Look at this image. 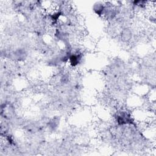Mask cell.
Returning a JSON list of instances; mask_svg holds the SVG:
<instances>
[{"label": "cell", "mask_w": 156, "mask_h": 156, "mask_svg": "<svg viewBox=\"0 0 156 156\" xmlns=\"http://www.w3.org/2000/svg\"><path fill=\"white\" fill-rule=\"evenodd\" d=\"M132 37V30L129 28H125L122 30L121 33V38L123 42L129 41Z\"/></svg>", "instance_id": "obj_1"}, {"label": "cell", "mask_w": 156, "mask_h": 156, "mask_svg": "<svg viewBox=\"0 0 156 156\" xmlns=\"http://www.w3.org/2000/svg\"><path fill=\"white\" fill-rule=\"evenodd\" d=\"M93 10H94V12L98 14V15H101V13L103 12L104 10V7L103 5V4L98 2H96L94 4V7H93Z\"/></svg>", "instance_id": "obj_2"}]
</instances>
